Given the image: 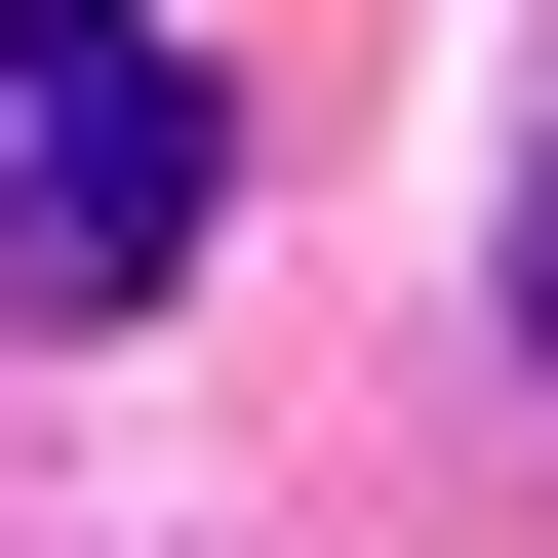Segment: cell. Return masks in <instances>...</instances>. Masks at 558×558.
Returning a JSON list of instances; mask_svg holds the SVG:
<instances>
[{
	"mask_svg": "<svg viewBox=\"0 0 558 558\" xmlns=\"http://www.w3.org/2000/svg\"><path fill=\"white\" fill-rule=\"evenodd\" d=\"M160 279H199V81H160V0H0V319L120 360Z\"/></svg>",
	"mask_w": 558,
	"mask_h": 558,
	"instance_id": "6da1fadb",
	"label": "cell"
},
{
	"mask_svg": "<svg viewBox=\"0 0 558 558\" xmlns=\"http://www.w3.org/2000/svg\"><path fill=\"white\" fill-rule=\"evenodd\" d=\"M519 360H558V160H519Z\"/></svg>",
	"mask_w": 558,
	"mask_h": 558,
	"instance_id": "7a4b0ae2",
	"label": "cell"
}]
</instances>
